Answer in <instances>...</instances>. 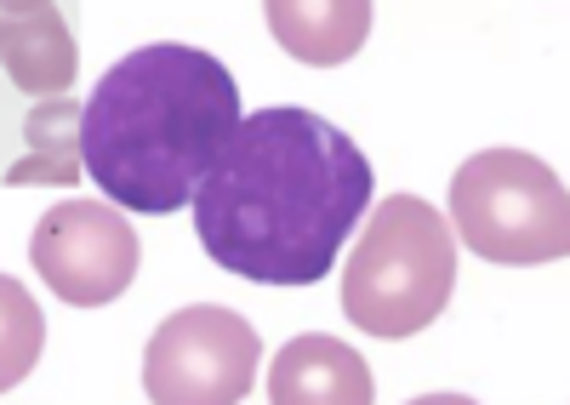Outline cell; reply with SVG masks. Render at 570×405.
I'll use <instances>...</instances> for the list:
<instances>
[{
  "mask_svg": "<svg viewBox=\"0 0 570 405\" xmlns=\"http://www.w3.org/2000/svg\"><path fill=\"white\" fill-rule=\"evenodd\" d=\"M371 206V160L308 109L246 115L206 184L195 235L217 268L257 286H320Z\"/></svg>",
  "mask_w": 570,
  "mask_h": 405,
  "instance_id": "cell-1",
  "label": "cell"
},
{
  "mask_svg": "<svg viewBox=\"0 0 570 405\" xmlns=\"http://www.w3.org/2000/svg\"><path fill=\"white\" fill-rule=\"evenodd\" d=\"M240 131V86L200 47L126 52L80 115V160L109 206L171 217Z\"/></svg>",
  "mask_w": 570,
  "mask_h": 405,
  "instance_id": "cell-2",
  "label": "cell"
},
{
  "mask_svg": "<svg viewBox=\"0 0 570 405\" xmlns=\"http://www.w3.org/2000/svg\"><path fill=\"white\" fill-rule=\"evenodd\" d=\"M451 292H456V240L445 217L416 195H389L371 211L360 246L348 251L343 314L365 337L400 343L434 326Z\"/></svg>",
  "mask_w": 570,
  "mask_h": 405,
  "instance_id": "cell-3",
  "label": "cell"
},
{
  "mask_svg": "<svg viewBox=\"0 0 570 405\" xmlns=\"http://www.w3.org/2000/svg\"><path fill=\"white\" fill-rule=\"evenodd\" d=\"M451 223L485 263H559L570 257V189L525 149H480L451 177Z\"/></svg>",
  "mask_w": 570,
  "mask_h": 405,
  "instance_id": "cell-4",
  "label": "cell"
},
{
  "mask_svg": "<svg viewBox=\"0 0 570 405\" xmlns=\"http://www.w3.org/2000/svg\"><path fill=\"white\" fill-rule=\"evenodd\" d=\"M257 354L252 320L234 308H177L142 348V394L155 405H240L257 383Z\"/></svg>",
  "mask_w": 570,
  "mask_h": 405,
  "instance_id": "cell-5",
  "label": "cell"
},
{
  "mask_svg": "<svg viewBox=\"0 0 570 405\" xmlns=\"http://www.w3.org/2000/svg\"><path fill=\"white\" fill-rule=\"evenodd\" d=\"M29 257H35V275L69 308H104L126 297V286L137 280L142 246L131 235V223L120 217V206L69 200V206L40 211L29 235Z\"/></svg>",
  "mask_w": 570,
  "mask_h": 405,
  "instance_id": "cell-6",
  "label": "cell"
},
{
  "mask_svg": "<svg viewBox=\"0 0 570 405\" xmlns=\"http://www.w3.org/2000/svg\"><path fill=\"white\" fill-rule=\"evenodd\" d=\"M0 69H7L18 92L40 103L69 98L75 69H80L69 18L58 7H46V0H7L0 7Z\"/></svg>",
  "mask_w": 570,
  "mask_h": 405,
  "instance_id": "cell-7",
  "label": "cell"
},
{
  "mask_svg": "<svg viewBox=\"0 0 570 405\" xmlns=\"http://www.w3.org/2000/svg\"><path fill=\"white\" fill-rule=\"evenodd\" d=\"M371 366L337 337H297L285 343L268 366V399L274 405H371Z\"/></svg>",
  "mask_w": 570,
  "mask_h": 405,
  "instance_id": "cell-8",
  "label": "cell"
},
{
  "mask_svg": "<svg viewBox=\"0 0 570 405\" xmlns=\"http://www.w3.org/2000/svg\"><path fill=\"white\" fill-rule=\"evenodd\" d=\"M274 40L308 69L348 63L371 34V0H268L263 7Z\"/></svg>",
  "mask_w": 570,
  "mask_h": 405,
  "instance_id": "cell-9",
  "label": "cell"
},
{
  "mask_svg": "<svg viewBox=\"0 0 570 405\" xmlns=\"http://www.w3.org/2000/svg\"><path fill=\"white\" fill-rule=\"evenodd\" d=\"M80 103L58 98V103H40L35 115H23V155L7 166V189H35V184H52L69 189L86 177L80 160Z\"/></svg>",
  "mask_w": 570,
  "mask_h": 405,
  "instance_id": "cell-10",
  "label": "cell"
},
{
  "mask_svg": "<svg viewBox=\"0 0 570 405\" xmlns=\"http://www.w3.org/2000/svg\"><path fill=\"white\" fill-rule=\"evenodd\" d=\"M0 303H7V366H0V388H12L29 377L35 354H40V314L12 275L0 280Z\"/></svg>",
  "mask_w": 570,
  "mask_h": 405,
  "instance_id": "cell-11",
  "label": "cell"
}]
</instances>
